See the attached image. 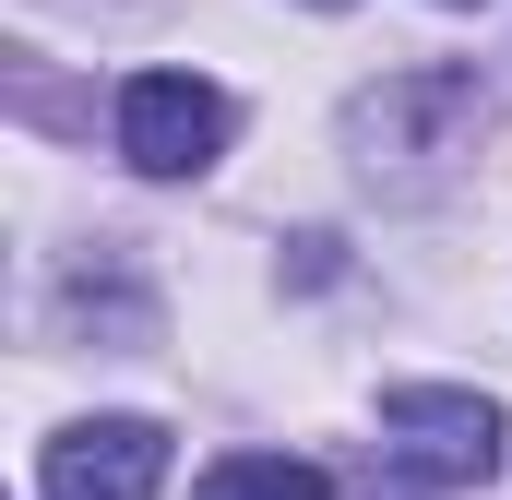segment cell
I'll return each mask as SVG.
<instances>
[{"instance_id": "6da1fadb", "label": "cell", "mask_w": 512, "mask_h": 500, "mask_svg": "<svg viewBox=\"0 0 512 500\" xmlns=\"http://www.w3.org/2000/svg\"><path fill=\"white\" fill-rule=\"evenodd\" d=\"M477 131H489V84L465 60H417V72H393V84H370L346 108V155L370 179H393V191H429Z\"/></svg>"}, {"instance_id": "7a4b0ae2", "label": "cell", "mask_w": 512, "mask_h": 500, "mask_svg": "<svg viewBox=\"0 0 512 500\" xmlns=\"http://www.w3.org/2000/svg\"><path fill=\"white\" fill-rule=\"evenodd\" d=\"M382 441L405 489H489L501 477V405L465 381H393L382 393Z\"/></svg>"}, {"instance_id": "3957f363", "label": "cell", "mask_w": 512, "mask_h": 500, "mask_svg": "<svg viewBox=\"0 0 512 500\" xmlns=\"http://www.w3.org/2000/svg\"><path fill=\"white\" fill-rule=\"evenodd\" d=\"M227 131H239V108L203 72H131L120 84V155L143 179H203L227 155Z\"/></svg>"}, {"instance_id": "277c9868", "label": "cell", "mask_w": 512, "mask_h": 500, "mask_svg": "<svg viewBox=\"0 0 512 500\" xmlns=\"http://www.w3.org/2000/svg\"><path fill=\"white\" fill-rule=\"evenodd\" d=\"M167 429L155 417H72L48 453H36V489L48 500H155L167 489Z\"/></svg>"}, {"instance_id": "5b68a950", "label": "cell", "mask_w": 512, "mask_h": 500, "mask_svg": "<svg viewBox=\"0 0 512 500\" xmlns=\"http://www.w3.org/2000/svg\"><path fill=\"white\" fill-rule=\"evenodd\" d=\"M203 500H334V477L310 453H215L203 465Z\"/></svg>"}, {"instance_id": "8992f818", "label": "cell", "mask_w": 512, "mask_h": 500, "mask_svg": "<svg viewBox=\"0 0 512 500\" xmlns=\"http://www.w3.org/2000/svg\"><path fill=\"white\" fill-rule=\"evenodd\" d=\"M441 12H477V0H441Z\"/></svg>"}, {"instance_id": "52a82bcc", "label": "cell", "mask_w": 512, "mask_h": 500, "mask_svg": "<svg viewBox=\"0 0 512 500\" xmlns=\"http://www.w3.org/2000/svg\"><path fill=\"white\" fill-rule=\"evenodd\" d=\"M322 12H346V0H322Z\"/></svg>"}]
</instances>
